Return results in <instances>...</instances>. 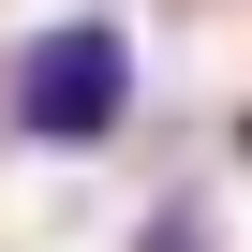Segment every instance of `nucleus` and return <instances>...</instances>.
<instances>
[{"label":"nucleus","mask_w":252,"mask_h":252,"mask_svg":"<svg viewBox=\"0 0 252 252\" xmlns=\"http://www.w3.org/2000/svg\"><path fill=\"white\" fill-rule=\"evenodd\" d=\"M0 119H15V149H104L119 119H134V30L119 15H45L0 74Z\"/></svg>","instance_id":"f257e3e1"},{"label":"nucleus","mask_w":252,"mask_h":252,"mask_svg":"<svg viewBox=\"0 0 252 252\" xmlns=\"http://www.w3.org/2000/svg\"><path fill=\"white\" fill-rule=\"evenodd\" d=\"M149 252H208V208H163V222H149Z\"/></svg>","instance_id":"f03ea898"}]
</instances>
